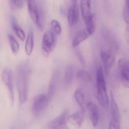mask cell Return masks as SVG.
I'll list each match as a JSON object with an SVG mask.
<instances>
[{"mask_svg": "<svg viewBox=\"0 0 129 129\" xmlns=\"http://www.w3.org/2000/svg\"><path fill=\"white\" fill-rule=\"evenodd\" d=\"M56 36L51 31L46 32L44 34L42 43V50L45 56H49L56 47Z\"/></svg>", "mask_w": 129, "mask_h": 129, "instance_id": "3957f363", "label": "cell"}, {"mask_svg": "<svg viewBox=\"0 0 129 129\" xmlns=\"http://www.w3.org/2000/svg\"><path fill=\"white\" fill-rule=\"evenodd\" d=\"M51 31L56 36L60 35L62 29L59 23L57 20H53L51 22Z\"/></svg>", "mask_w": 129, "mask_h": 129, "instance_id": "7402d4cb", "label": "cell"}, {"mask_svg": "<svg viewBox=\"0 0 129 129\" xmlns=\"http://www.w3.org/2000/svg\"><path fill=\"white\" fill-rule=\"evenodd\" d=\"M27 3L28 10L30 18L33 22L37 25L39 21L40 15L37 4L35 0H29Z\"/></svg>", "mask_w": 129, "mask_h": 129, "instance_id": "9c48e42d", "label": "cell"}, {"mask_svg": "<svg viewBox=\"0 0 129 129\" xmlns=\"http://www.w3.org/2000/svg\"><path fill=\"white\" fill-rule=\"evenodd\" d=\"M119 74L124 86L129 89V60L121 58L118 63Z\"/></svg>", "mask_w": 129, "mask_h": 129, "instance_id": "5b68a950", "label": "cell"}, {"mask_svg": "<svg viewBox=\"0 0 129 129\" xmlns=\"http://www.w3.org/2000/svg\"><path fill=\"white\" fill-rule=\"evenodd\" d=\"M74 73V71L73 67H68L65 70L64 75V81L65 84L67 85H70L72 82L73 78Z\"/></svg>", "mask_w": 129, "mask_h": 129, "instance_id": "44dd1931", "label": "cell"}, {"mask_svg": "<svg viewBox=\"0 0 129 129\" xmlns=\"http://www.w3.org/2000/svg\"><path fill=\"white\" fill-rule=\"evenodd\" d=\"M68 111L65 110L49 124V129H68L67 125Z\"/></svg>", "mask_w": 129, "mask_h": 129, "instance_id": "52a82bcc", "label": "cell"}, {"mask_svg": "<svg viewBox=\"0 0 129 129\" xmlns=\"http://www.w3.org/2000/svg\"><path fill=\"white\" fill-rule=\"evenodd\" d=\"M111 107L112 120L120 121V114L118 105L114 98L112 91H110Z\"/></svg>", "mask_w": 129, "mask_h": 129, "instance_id": "2e32d148", "label": "cell"}, {"mask_svg": "<svg viewBox=\"0 0 129 129\" xmlns=\"http://www.w3.org/2000/svg\"><path fill=\"white\" fill-rule=\"evenodd\" d=\"M101 57L104 64V70L107 75L109 74L114 61V56L110 51L102 50Z\"/></svg>", "mask_w": 129, "mask_h": 129, "instance_id": "ba28073f", "label": "cell"}, {"mask_svg": "<svg viewBox=\"0 0 129 129\" xmlns=\"http://www.w3.org/2000/svg\"><path fill=\"white\" fill-rule=\"evenodd\" d=\"M95 16L94 14H92L89 18L85 22L86 25V31L89 36L93 35L95 31Z\"/></svg>", "mask_w": 129, "mask_h": 129, "instance_id": "ac0fdd59", "label": "cell"}, {"mask_svg": "<svg viewBox=\"0 0 129 129\" xmlns=\"http://www.w3.org/2000/svg\"><path fill=\"white\" fill-rule=\"evenodd\" d=\"M12 28L15 31L17 35L21 41H25V33L24 31L18 26V25H17Z\"/></svg>", "mask_w": 129, "mask_h": 129, "instance_id": "d4e9b609", "label": "cell"}, {"mask_svg": "<svg viewBox=\"0 0 129 129\" xmlns=\"http://www.w3.org/2000/svg\"><path fill=\"white\" fill-rule=\"evenodd\" d=\"M8 38L9 40V43L12 52L14 54H17L19 49V43L15 38L11 34H8Z\"/></svg>", "mask_w": 129, "mask_h": 129, "instance_id": "ffe728a7", "label": "cell"}, {"mask_svg": "<svg viewBox=\"0 0 129 129\" xmlns=\"http://www.w3.org/2000/svg\"><path fill=\"white\" fill-rule=\"evenodd\" d=\"M85 115V110L81 109L80 111H76L68 117L67 120L80 127L82 125Z\"/></svg>", "mask_w": 129, "mask_h": 129, "instance_id": "7c38bea8", "label": "cell"}, {"mask_svg": "<svg viewBox=\"0 0 129 129\" xmlns=\"http://www.w3.org/2000/svg\"><path fill=\"white\" fill-rule=\"evenodd\" d=\"M96 85L97 98L101 106L104 108L107 109L109 105V99L104 71L101 67H99L97 71Z\"/></svg>", "mask_w": 129, "mask_h": 129, "instance_id": "7a4b0ae2", "label": "cell"}, {"mask_svg": "<svg viewBox=\"0 0 129 129\" xmlns=\"http://www.w3.org/2000/svg\"><path fill=\"white\" fill-rule=\"evenodd\" d=\"M86 107L91 122L93 126H95L98 124L99 120L98 111L97 106L92 102H89L87 104Z\"/></svg>", "mask_w": 129, "mask_h": 129, "instance_id": "30bf717a", "label": "cell"}, {"mask_svg": "<svg viewBox=\"0 0 129 129\" xmlns=\"http://www.w3.org/2000/svg\"><path fill=\"white\" fill-rule=\"evenodd\" d=\"M74 98L79 106L82 110H85L84 105L85 103V97L84 93L82 90L78 89L74 92Z\"/></svg>", "mask_w": 129, "mask_h": 129, "instance_id": "d6986e66", "label": "cell"}, {"mask_svg": "<svg viewBox=\"0 0 129 129\" xmlns=\"http://www.w3.org/2000/svg\"><path fill=\"white\" fill-rule=\"evenodd\" d=\"M13 4L19 8H21L23 6V0H11Z\"/></svg>", "mask_w": 129, "mask_h": 129, "instance_id": "4316f807", "label": "cell"}, {"mask_svg": "<svg viewBox=\"0 0 129 129\" xmlns=\"http://www.w3.org/2000/svg\"><path fill=\"white\" fill-rule=\"evenodd\" d=\"M77 0H70L71 5H77Z\"/></svg>", "mask_w": 129, "mask_h": 129, "instance_id": "f1b7e54d", "label": "cell"}, {"mask_svg": "<svg viewBox=\"0 0 129 129\" xmlns=\"http://www.w3.org/2000/svg\"><path fill=\"white\" fill-rule=\"evenodd\" d=\"M59 73L57 71H54L53 73L51 80L50 82L48 88L47 96L49 101H51L55 94L56 89L58 83Z\"/></svg>", "mask_w": 129, "mask_h": 129, "instance_id": "4fadbf2b", "label": "cell"}, {"mask_svg": "<svg viewBox=\"0 0 129 129\" xmlns=\"http://www.w3.org/2000/svg\"><path fill=\"white\" fill-rule=\"evenodd\" d=\"M91 0H81L80 1L81 14L85 22L89 18L92 14L91 12Z\"/></svg>", "mask_w": 129, "mask_h": 129, "instance_id": "5bb4252c", "label": "cell"}, {"mask_svg": "<svg viewBox=\"0 0 129 129\" xmlns=\"http://www.w3.org/2000/svg\"><path fill=\"white\" fill-rule=\"evenodd\" d=\"M79 8L77 5H71L68 10V20L70 26H73L77 22L79 17Z\"/></svg>", "mask_w": 129, "mask_h": 129, "instance_id": "8fae6325", "label": "cell"}, {"mask_svg": "<svg viewBox=\"0 0 129 129\" xmlns=\"http://www.w3.org/2000/svg\"><path fill=\"white\" fill-rule=\"evenodd\" d=\"M26 2H28V1L29 0H25Z\"/></svg>", "mask_w": 129, "mask_h": 129, "instance_id": "f546056e", "label": "cell"}, {"mask_svg": "<svg viewBox=\"0 0 129 129\" xmlns=\"http://www.w3.org/2000/svg\"><path fill=\"white\" fill-rule=\"evenodd\" d=\"M120 121L111 120L109 125V129H120Z\"/></svg>", "mask_w": 129, "mask_h": 129, "instance_id": "484cf974", "label": "cell"}, {"mask_svg": "<svg viewBox=\"0 0 129 129\" xmlns=\"http://www.w3.org/2000/svg\"><path fill=\"white\" fill-rule=\"evenodd\" d=\"M49 101L47 95L41 94L36 95L33 106L34 114H38L43 111L47 107Z\"/></svg>", "mask_w": 129, "mask_h": 129, "instance_id": "8992f818", "label": "cell"}, {"mask_svg": "<svg viewBox=\"0 0 129 129\" xmlns=\"http://www.w3.org/2000/svg\"><path fill=\"white\" fill-rule=\"evenodd\" d=\"M126 39L127 41H129V26H127L126 30Z\"/></svg>", "mask_w": 129, "mask_h": 129, "instance_id": "83f0119b", "label": "cell"}, {"mask_svg": "<svg viewBox=\"0 0 129 129\" xmlns=\"http://www.w3.org/2000/svg\"><path fill=\"white\" fill-rule=\"evenodd\" d=\"M31 70L27 63H21L17 70V85L19 100L21 104H25L28 98L29 80Z\"/></svg>", "mask_w": 129, "mask_h": 129, "instance_id": "6da1fadb", "label": "cell"}, {"mask_svg": "<svg viewBox=\"0 0 129 129\" xmlns=\"http://www.w3.org/2000/svg\"><path fill=\"white\" fill-rule=\"evenodd\" d=\"M77 78L82 81L89 82L91 80V77L88 73L84 70H79L77 74Z\"/></svg>", "mask_w": 129, "mask_h": 129, "instance_id": "603a6c76", "label": "cell"}, {"mask_svg": "<svg viewBox=\"0 0 129 129\" xmlns=\"http://www.w3.org/2000/svg\"><path fill=\"white\" fill-rule=\"evenodd\" d=\"M2 78L4 84L7 88L11 107L14 105V92L13 85V74L10 68L4 69L2 74Z\"/></svg>", "mask_w": 129, "mask_h": 129, "instance_id": "277c9868", "label": "cell"}, {"mask_svg": "<svg viewBox=\"0 0 129 129\" xmlns=\"http://www.w3.org/2000/svg\"><path fill=\"white\" fill-rule=\"evenodd\" d=\"M34 47V33L32 28H31L27 35L25 44V50L26 53L30 56L33 51Z\"/></svg>", "mask_w": 129, "mask_h": 129, "instance_id": "9a60e30c", "label": "cell"}, {"mask_svg": "<svg viewBox=\"0 0 129 129\" xmlns=\"http://www.w3.org/2000/svg\"><path fill=\"white\" fill-rule=\"evenodd\" d=\"M89 36V35L85 30H80L79 31L73 39L72 46L74 47H77L80 43L87 39Z\"/></svg>", "mask_w": 129, "mask_h": 129, "instance_id": "e0dca14e", "label": "cell"}, {"mask_svg": "<svg viewBox=\"0 0 129 129\" xmlns=\"http://www.w3.org/2000/svg\"><path fill=\"white\" fill-rule=\"evenodd\" d=\"M123 16L125 22L129 26V0H125Z\"/></svg>", "mask_w": 129, "mask_h": 129, "instance_id": "cb8c5ba5", "label": "cell"}]
</instances>
